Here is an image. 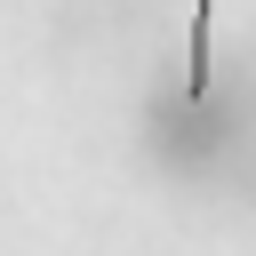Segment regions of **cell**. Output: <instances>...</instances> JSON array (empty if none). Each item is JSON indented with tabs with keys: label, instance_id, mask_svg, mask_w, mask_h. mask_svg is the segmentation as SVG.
I'll list each match as a JSON object with an SVG mask.
<instances>
[{
	"label": "cell",
	"instance_id": "obj_1",
	"mask_svg": "<svg viewBox=\"0 0 256 256\" xmlns=\"http://www.w3.org/2000/svg\"><path fill=\"white\" fill-rule=\"evenodd\" d=\"M208 56H216V0H192V96H208Z\"/></svg>",
	"mask_w": 256,
	"mask_h": 256
}]
</instances>
